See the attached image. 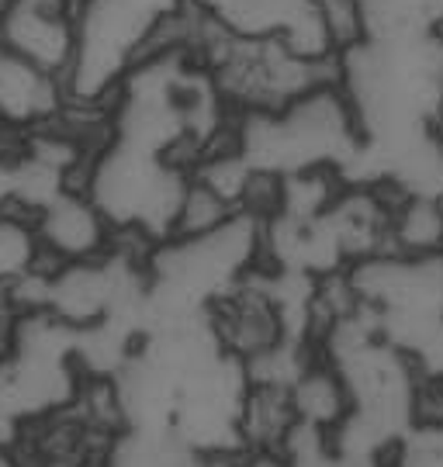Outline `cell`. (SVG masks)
Here are the masks:
<instances>
[{
    "label": "cell",
    "mask_w": 443,
    "mask_h": 467,
    "mask_svg": "<svg viewBox=\"0 0 443 467\" xmlns=\"http://www.w3.org/2000/svg\"><path fill=\"white\" fill-rule=\"evenodd\" d=\"M232 142L260 173L340 170L364 156V132L336 77L274 111H239L232 118Z\"/></svg>",
    "instance_id": "1"
},
{
    "label": "cell",
    "mask_w": 443,
    "mask_h": 467,
    "mask_svg": "<svg viewBox=\"0 0 443 467\" xmlns=\"http://www.w3.org/2000/svg\"><path fill=\"white\" fill-rule=\"evenodd\" d=\"M191 170L160 152L108 139L80 170L77 184L94 198L118 235H139L156 246L170 239Z\"/></svg>",
    "instance_id": "2"
},
{
    "label": "cell",
    "mask_w": 443,
    "mask_h": 467,
    "mask_svg": "<svg viewBox=\"0 0 443 467\" xmlns=\"http://www.w3.org/2000/svg\"><path fill=\"white\" fill-rule=\"evenodd\" d=\"M160 15L142 0H80L77 46L63 77L66 104L108 111L118 84L142 59Z\"/></svg>",
    "instance_id": "3"
},
{
    "label": "cell",
    "mask_w": 443,
    "mask_h": 467,
    "mask_svg": "<svg viewBox=\"0 0 443 467\" xmlns=\"http://www.w3.org/2000/svg\"><path fill=\"white\" fill-rule=\"evenodd\" d=\"M371 316L443 318V253H378L346 267Z\"/></svg>",
    "instance_id": "4"
},
{
    "label": "cell",
    "mask_w": 443,
    "mask_h": 467,
    "mask_svg": "<svg viewBox=\"0 0 443 467\" xmlns=\"http://www.w3.org/2000/svg\"><path fill=\"white\" fill-rule=\"evenodd\" d=\"M32 233L38 256L49 264L98 260L115 250L118 233L80 184L63 187L42 208L32 212Z\"/></svg>",
    "instance_id": "5"
},
{
    "label": "cell",
    "mask_w": 443,
    "mask_h": 467,
    "mask_svg": "<svg viewBox=\"0 0 443 467\" xmlns=\"http://www.w3.org/2000/svg\"><path fill=\"white\" fill-rule=\"evenodd\" d=\"M80 0H15L0 15V46L63 80L77 46Z\"/></svg>",
    "instance_id": "6"
},
{
    "label": "cell",
    "mask_w": 443,
    "mask_h": 467,
    "mask_svg": "<svg viewBox=\"0 0 443 467\" xmlns=\"http://www.w3.org/2000/svg\"><path fill=\"white\" fill-rule=\"evenodd\" d=\"M63 80L32 67L7 46H0V121L15 135L42 129L63 115Z\"/></svg>",
    "instance_id": "7"
},
{
    "label": "cell",
    "mask_w": 443,
    "mask_h": 467,
    "mask_svg": "<svg viewBox=\"0 0 443 467\" xmlns=\"http://www.w3.org/2000/svg\"><path fill=\"white\" fill-rule=\"evenodd\" d=\"M291 405L301 426H312L319 433H336L340 422L353 412V395L343 370L329 360L326 353H312V360L301 368L291 384Z\"/></svg>",
    "instance_id": "8"
},
{
    "label": "cell",
    "mask_w": 443,
    "mask_h": 467,
    "mask_svg": "<svg viewBox=\"0 0 443 467\" xmlns=\"http://www.w3.org/2000/svg\"><path fill=\"white\" fill-rule=\"evenodd\" d=\"M298 430L291 388L280 384H247L239 401V443L249 453H274L278 457L288 436Z\"/></svg>",
    "instance_id": "9"
},
{
    "label": "cell",
    "mask_w": 443,
    "mask_h": 467,
    "mask_svg": "<svg viewBox=\"0 0 443 467\" xmlns=\"http://www.w3.org/2000/svg\"><path fill=\"white\" fill-rule=\"evenodd\" d=\"M392 253H443V198L440 194H416L398 191L392 208V233H388Z\"/></svg>",
    "instance_id": "10"
},
{
    "label": "cell",
    "mask_w": 443,
    "mask_h": 467,
    "mask_svg": "<svg viewBox=\"0 0 443 467\" xmlns=\"http://www.w3.org/2000/svg\"><path fill=\"white\" fill-rule=\"evenodd\" d=\"M195 453L174 430H135L125 426L108 443L104 467H191Z\"/></svg>",
    "instance_id": "11"
},
{
    "label": "cell",
    "mask_w": 443,
    "mask_h": 467,
    "mask_svg": "<svg viewBox=\"0 0 443 467\" xmlns=\"http://www.w3.org/2000/svg\"><path fill=\"white\" fill-rule=\"evenodd\" d=\"M232 215H239V208L232 204L229 198H222L212 184L197 181L191 173L187 181V191L181 198V208H177V222H174V233L170 235H201L218 229L222 222H229Z\"/></svg>",
    "instance_id": "12"
},
{
    "label": "cell",
    "mask_w": 443,
    "mask_h": 467,
    "mask_svg": "<svg viewBox=\"0 0 443 467\" xmlns=\"http://www.w3.org/2000/svg\"><path fill=\"white\" fill-rule=\"evenodd\" d=\"M253 453L243 447H215V451H197L191 467H249Z\"/></svg>",
    "instance_id": "13"
},
{
    "label": "cell",
    "mask_w": 443,
    "mask_h": 467,
    "mask_svg": "<svg viewBox=\"0 0 443 467\" xmlns=\"http://www.w3.org/2000/svg\"><path fill=\"white\" fill-rule=\"evenodd\" d=\"M11 142H17V135L11 132V129H7L4 121H0V146H11Z\"/></svg>",
    "instance_id": "14"
},
{
    "label": "cell",
    "mask_w": 443,
    "mask_h": 467,
    "mask_svg": "<svg viewBox=\"0 0 443 467\" xmlns=\"http://www.w3.org/2000/svg\"><path fill=\"white\" fill-rule=\"evenodd\" d=\"M0 467H15V457H11L7 447H0Z\"/></svg>",
    "instance_id": "15"
},
{
    "label": "cell",
    "mask_w": 443,
    "mask_h": 467,
    "mask_svg": "<svg viewBox=\"0 0 443 467\" xmlns=\"http://www.w3.org/2000/svg\"><path fill=\"white\" fill-rule=\"evenodd\" d=\"M433 129L440 132V139H443V104H440V115H437V121H433Z\"/></svg>",
    "instance_id": "16"
},
{
    "label": "cell",
    "mask_w": 443,
    "mask_h": 467,
    "mask_svg": "<svg viewBox=\"0 0 443 467\" xmlns=\"http://www.w3.org/2000/svg\"><path fill=\"white\" fill-rule=\"evenodd\" d=\"M11 4H15V0H0V15H4V11L11 7Z\"/></svg>",
    "instance_id": "17"
}]
</instances>
